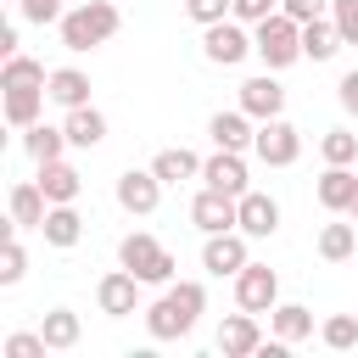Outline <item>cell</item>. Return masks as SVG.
I'll list each match as a JSON object with an SVG mask.
<instances>
[{
  "label": "cell",
  "instance_id": "2e32d148",
  "mask_svg": "<svg viewBox=\"0 0 358 358\" xmlns=\"http://www.w3.org/2000/svg\"><path fill=\"white\" fill-rule=\"evenodd\" d=\"M6 207H11V229H39L50 213V196L39 190V179H22V185H11Z\"/></svg>",
  "mask_w": 358,
  "mask_h": 358
},
{
  "label": "cell",
  "instance_id": "e575fe53",
  "mask_svg": "<svg viewBox=\"0 0 358 358\" xmlns=\"http://www.w3.org/2000/svg\"><path fill=\"white\" fill-rule=\"evenodd\" d=\"M274 11H280V0H235V6H229V17L246 22V28H257V22L274 17Z\"/></svg>",
  "mask_w": 358,
  "mask_h": 358
},
{
  "label": "cell",
  "instance_id": "9c48e42d",
  "mask_svg": "<svg viewBox=\"0 0 358 358\" xmlns=\"http://www.w3.org/2000/svg\"><path fill=\"white\" fill-rule=\"evenodd\" d=\"M280 302V274L268 268V263H246L241 274H235V308H246V313H268Z\"/></svg>",
  "mask_w": 358,
  "mask_h": 358
},
{
  "label": "cell",
  "instance_id": "83f0119b",
  "mask_svg": "<svg viewBox=\"0 0 358 358\" xmlns=\"http://www.w3.org/2000/svg\"><path fill=\"white\" fill-rule=\"evenodd\" d=\"M67 145H73V140H67V129H50V123H34V129H22V151H28L34 162H56Z\"/></svg>",
  "mask_w": 358,
  "mask_h": 358
},
{
  "label": "cell",
  "instance_id": "d6986e66",
  "mask_svg": "<svg viewBox=\"0 0 358 358\" xmlns=\"http://www.w3.org/2000/svg\"><path fill=\"white\" fill-rule=\"evenodd\" d=\"M45 95H50L62 112H73V106H90V73H84V67H50V84H45Z\"/></svg>",
  "mask_w": 358,
  "mask_h": 358
},
{
  "label": "cell",
  "instance_id": "8fae6325",
  "mask_svg": "<svg viewBox=\"0 0 358 358\" xmlns=\"http://www.w3.org/2000/svg\"><path fill=\"white\" fill-rule=\"evenodd\" d=\"M95 308H101L106 319H123V313H134V308H140V280H134V274L117 263L112 274H101V280H95Z\"/></svg>",
  "mask_w": 358,
  "mask_h": 358
},
{
  "label": "cell",
  "instance_id": "cb8c5ba5",
  "mask_svg": "<svg viewBox=\"0 0 358 358\" xmlns=\"http://www.w3.org/2000/svg\"><path fill=\"white\" fill-rule=\"evenodd\" d=\"M151 173H157L162 185L201 179V157H196V151H185V145H168V151H157V157H151Z\"/></svg>",
  "mask_w": 358,
  "mask_h": 358
},
{
  "label": "cell",
  "instance_id": "ac0fdd59",
  "mask_svg": "<svg viewBox=\"0 0 358 358\" xmlns=\"http://www.w3.org/2000/svg\"><path fill=\"white\" fill-rule=\"evenodd\" d=\"M45 84H17V90H6V101H0V112H6V123L11 129H34L39 123V112H45Z\"/></svg>",
  "mask_w": 358,
  "mask_h": 358
},
{
  "label": "cell",
  "instance_id": "ffe728a7",
  "mask_svg": "<svg viewBox=\"0 0 358 358\" xmlns=\"http://www.w3.org/2000/svg\"><path fill=\"white\" fill-rule=\"evenodd\" d=\"M39 190L50 196V207H62V201H78V190H84V173L73 168V162H39Z\"/></svg>",
  "mask_w": 358,
  "mask_h": 358
},
{
  "label": "cell",
  "instance_id": "5bb4252c",
  "mask_svg": "<svg viewBox=\"0 0 358 358\" xmlns=\"http://www.w3.org/2000/svg\"><path fill=\"white\" fill-rule=\"evenodd\" d=\"M207 134H213V145H224V151H252L257 117L241 112V106H229V112H213V117H207Z\"/></svg>",
  "mask_w": 358,
  "mask_h": 358
},
{
  "label": "cell",
  "instance_id": "ab89813d",
  "mask_svg": "<svg viewBox=\"0 0 358 358\" xmlns=\"http://www.w3.org/2000/svg\"><path fill=\"white\" fill-rule=\"evenodd\" d=\"M336 101H341V112H352V117H358V73H341V84H336Z\"/></svg>",
  "mask_w": 358,
  "mask_h": 358
},
{
  "label": "cell",
  "instance_id": "74e56055",
  "mask_svg": "<svg viewBox=\"0 0 358 358\" xmlns=\"http://www.w3.org/2000/svg\"><path fill=\"white\" fill-rule=\"evenodd\" d=\"M330 17H336V28H341V39L358 45V0H330Z\"/></svg>",
  "mask_w": 358,
  "mask_h": 358
},
{
  "label": "cell",
  "instance_id": "603a6c76",
  "mask_svg": "<svg viewBox=\"0 0 358 358\" xmlns=\"http://www.w3.org/2000/svg\"><path fill=\"white\" fill-rule=\"evenodd\" d=\"M62 129H67V140H73L78 151H95V145L106 140V112H95V106H73V112L62 117Z\"/></svg>",
  "mask_w": 358,
  "mask_h": 358
},
{
  "label": "cell",
  "instance_id": "f1b7e54d",
  "mask_svg": "<svg viewBox=\"0 0 358 358\" xmlns=\"http://www.w3.org/2000/svg\"><path fill=\"white\" fill-rule=\"evenodd\" d=\"M358 252V224H324L319 229V257L324 263H347Z\"/></svg>",
  "mask_w": 358,
  "mask_h": 358
},
{
  "label": "cell",
  "instance_id": "f546056e",
  "mask_svg": "<svg viewBox=\"0 0 358 358\" xmlns=\"http://www.w3.org/2000/svg\"><path fill=\"white\" fill-rule=\"evenodd\" d=\"M17 84H50V73H45V62H34V56H6V67H0V90H17Z\"/></svg>",
  "mask_w": 358,
  "mask_h": 358
},
{
  "label": "cell",
  "instance_id": "4316f807",
  "mask_svg": "<svg viewBox=\"0 0 358 358\" xmlns=\"http://www.w3.org/2000/svg\"><path fill=\"white\" fill-rule=\"evenodd\" d=\"M39 336L50 341V352H73V347H78V336H84V324H78V313H73V308H50V313L39 319Z\"/></svg>",
  "mask_w": 358,
  "mask_h": 358
},
{
  "label": "cell",
  "instance_id": "ba28073f",
  "mask_svg": "<svg viewBox=\"0 0 358 358\" xmlns=\"http://www.w3.org/2000/svg\"><path fill=\"white\" fill-rule=\"evenodd\" d=\"M252 235H241V229H218V235H207V246H201V268L213 274V280H235L246 263H252V246H246Z\"/></svg>",
  "mask_w": 358,
  "mask_h": 358
},
{
  "label": "cell",
  "instance_id": "4dcf8cb0",
  "mask_svg": "<svg viewBox=\"0 0 358 358\" xmlns=\"http://www.w3.org/2000/svg\"><path fill=\"white\" fill-rule=\"evenodd\" d=\"M319 157L352 168V162H358V134H352V129H324V134H319Z\"/></svg>",
  "mask_w": 358,
  "mask_h": 358
},
{
  "label": "cell",
  "instance_id": "30bf717a",
  "mask_svg": "<svg viewBox=\"0 0 358 358\" xmlns=\"http://www.w3.org/2000/svg\"><path fill=\"white\" fill-rule=\"evenodd\" d=\"M157 201H162V179H157L151 168H123V173H117V207H123V213L151 218Z\"/></svg>",
  "mask_w": 358,
  "mask_h": 358
},
{
  "label": "cell",
  "instance_id": "d590c367",
  "mask_svg": "<svg viewBox=\"0 0 358 358\" xmlns=\"http://www.w3.org/2000/svg\"><path fill=\"white\" fill-rule=\"evenodd\" d=\"M229 6H235V0H185V17L207 28V22H224V17H229Z\"/></svg>",
  "mask_w": 358,
  "mask_h": 358
},
{
  "label": "cell",
  "instance_id": "3957f363",
  "mask_svg": "<svg viewBox=\"0 0 358 358\" xmlns=\"http://www.w3.org/2000/svg\"><path fill=\"white\" fill-rule=\"evenodd\" d=\"M252 50H257V62H263L268 73H285L291 62H302V22L285 17V11L263 17V22L252 28Z\"/></svg>",
  "mask_w": 358,
  "mask_h": 358
},
{
  "label": "cell",
  "instance_id": "484cf974",
  "mask_svg": "<svg viewBox=\"0 0 358 358\" xmlns=\"http://www.w3.org/2000/svg\"><path fill=\"white\" fill-rule=\"evenodd\" d=\"M268 330H274L280 341H291V347H296V341H308V336H313V313H308L302 302H274V308H268Z\"/></svg>",
  "mask_w": 358,
  "mask_h": 358
},
{
  "label": "cell",
  "instance_id": "f35d334b",
  "mask_svg": "<svg viewBox=\"0 0 358 358\" xmlns=\"http://www.w3.org/2000/svg\"><path fill=\"white\" fill-rule=\"evenodd\" d=\"M280 11H285V17H296V22H313V17H324V11H330V0H280Z\"/></svg>",
  "mask_w": 358,
  "mask_h": 358
},
{
  "label": "cell",
  "instance_id": "5b68a950",
  "mask_svg": "<svg viewBox=\"0 0 358 358\" xmlns=\"http://www.w3.org/2000/svg\"><path fill=\"white\" fill-rule=\"evenodd\" d=\"M201 56H207L213 67H241V62H246V56H257V50H252L246 22L224 17V22H207V28H201Z\"/></svg>",
  "mask_w": 358,
  "mask_h": 358
},
{
  "label": "cell",
  "instance_id": "6da1fadb",
  "mask_svg": "<svg viewBox=\"0 0 358 358\" xmlns=\"http://www.w3.org/2000/svg\"><path fill=\"white\" fill-rule=\"evenodd\" d=\"M201 313H207V285L201 280H179L145 308V330H151V341H179V336L196 330Z\"/></svg>",
  "mask_w": 358,
  "mask_h": 358
},
{
  "label": "cell",
  "instance_id": "277c9868",
  "mask_svg": "<svg viewBox=\"0 0 358 358\" xmlns=\"http://www.w3.org/2000/svg\"><path fill=\"white\" fill-rule=\"evenodd\" d=\"M117 263L140 280V285H173V252L157 241V235H145V229H134V235H123L117 241Z\"/></svg>",
  "mask_w": 358,
  "mask_h": 358
},
{
  "label": "cell",
  "instance_id": "7a4b0ae2",
  "mask_svg": "<svg viewBox=\"0 0 358 358\" xmlns=\"http://www.w3.org/2000/svg\"><path fill=\"white\" fill-rule=\"evenodd\" d=\"M56 28H62V45H67V50H95V45H106V39L123 28V17H117L112 0H84V6H73Z\"/></svg>",
  "mask_w": 358,
  "mask_h": 358
},
{
  "label": "cell",
  "instance_id": "8d00e7d4",
  "mask_svg": "<svg viewBox=\"0 0 358 358\" xmlns=\"http://www.w3.org/2000/svg\"><path fill=\"white\" fill-rule=\"evenodd\" d=\"M28 274V252L17 246V241H6V257H0V285H17Z\"/></svg>",
  "mask_w": 358,
  "mask_h": 358
},
{
  "label": "cell",
  "instance_id": "52a82bcc",
  "mask_svg": "<svg viewBox=\"0 0 358 358\" xmlns=\"http://www.w3.org/2000/svg\"><path fill=\"white\" fill-rule=\"evenodd\" d=\"M190 224H196L201 235H218V229H241V196L201 185V190H196V201H190Z\"/></svg>",
  "mask_w": 358,
  "mask_h": 358
},
{
  "label": "cell",
  "instance_id": "60d3db41",
  "mask_svg": "<svg viewBox=\"0 0 358 358\" xmlns=\"http://www.w3.org/2000/svg\"><path fill=\"white\" fill-rule=\"evenodd\" d=\"M347 218H352V224H358V190H352V207H347Z\"/></svg>",
  "mask_w": 358,
  "mask_h": 358
},
{
  "label": "cell",
  "instance_id": "4fadbf2b",
  "mask_svg": "<svg viewBox=\"0 0 358 358\" xmlns=\"http://www.w3.org/2000/svg\"><path fill=\"white\" fill-rule=\"evenodd\" d=\"M241 112H252L257 123L263 117H285V90H280V78L274 73H257V78H246L241 84V101H235Z\"/></svg>",
  "mask_w": 358,
  "mask_h": 358
},
{
  "label": "cell",
  "instance_id": "e0dca14e",
  "mask_svg": "<svg viewBox=\"0 0 358 358\" xmlns=\"http://www.w3.org/2000/svg\"><path fill=\"white\" fill-rule=\"evenodd\" d=\"M274 229H280V201H274L268 190H246V196H241V235L268 241Z\"/></svg>",
  "mask_w": 358,
  "mask_h": 358
},
{
  "label": "cell",
  "instance_id": "1f68e13d",
  "mask_svg": "<svg viewBox=\"0 0 358 358\" xmlns=\"http://www.w3.org/2000/svg\"><path fill=\"white\" fill-rule=\"evenodd\" d=\"M319 341H324L330 352H347V347H358V313H330V319L319 324Z\"/></svg>",
  "mask_w": 358,
  "mask_h": 358
},
{
  "label": "cell",
  "instance_id": "7c38bea8",
  "mask_svg": "<svg viewBox=\"0 0 358 358\" xmlns=\"http://www.w3.org/2000/svg\"><path fill=\"white\" fill-rule=\"evenodd\" d=\"M201 185H213V190H229V196H246L252 190V179H246V151H213L207 162H201Z\"/></svg>",
  "mask_w": 358,
  "mask_h": 358
},
{
  "label": "cell",
  "instance_id": "9a60e30c",
  "mask_svg": "<svg viewBox=\"0 0 358 358\" xmlns=\"http://www.w3.org/2000/svg\"><path fill=\"white\" fill-rule=\"evenodd\" d=\"M257 347H263L257 313H246V308H241V313H229V319L218 324V352H224V358H252Z\"/></svg>",
  "mask_w": 358,
  "mask_h": 358
},
{
  "label": "cell",
  "instance_id": "836d02e7",
  "mask_svg": "<svg viewBox=\"0 0 358 358\" xmlns=\"http://www.w3.org/2000/svg\"><path fill=\"white\" fill-rule=\"evenodd\" d=\"M17 11H22V22H34V28H50V22L67 17L62 0H17Z\"/></svg>",
  "mask_w": 358,
  "mask_h": 358
},
{
  "label": "cell",
  "instance_id": "8992f818",
  "mask_svg": "<svg viewBox=\"0 0 358 358\" xmlns=\"http://www.w3.org/2000/svg\"><path fill=\"white\" fill-rule=\"evenodd\" d=\"M252 151H257V162H268V168H291V162L302 157V134H296V123H285V117H263Z\"/></svg>",
  "mask_w": 358,
  "mask_h": 358
},
{
  "label": "cell",
  "instance_id": "7402d4cb",
  "mask_svg": "<svg viewBox=\"0 0 358 358\" xmlns=\"http://www.w3.org/2000/svg\"><path fill=\"white\" fill-rule=\"evenodd\" d=\"M341 45H347V39H341V28H336L330 11L313 17V22H302V56H308V62H330Z\"/></svg>",
  "mask_w": 358,
  "mask_h": 358
},
{
  "label": "cell",
  "instance_id": "d4e9b609",
  "mask_svg": "<svg viewBox=\"0 0 358 358\" xmlns=\"http://www.w3.org/2000/svg\"><path fill=\"white\" fill-rule=\"evenodd\" d=\"M39 235H45L50 246H62V252H67V246H78V241H84V218H78V207H73V201L50 207V213H45V224H39Z\"/></svg>",
  "mask_w": 358,
  "mask_h": 358
},
{
  "label": "cell",
  "instance_id": "44dd1931",
  "mask_svg": "<svg viewBox=\"0 0 358 358\" xmlns=\"http://www.w3.org/2000/svg\"><path fill=\"white\" fill-rule=\"evenodd\" d=\"M352 190H358V173L341 168V162H324V173H319V207L324 213H347L352 207Z\"/></svg>",
  "mask_w": 358,
  "mask_h": 358
},
{
  "label": "cell",
  "instance_id": "d6a6232c",
  "mask_svg": "<svg viewBox=\"0 0 358 358\" xmlns=\"http://www.w3.org/2000/svg\"><path fill=\"white\" fill-rule=\"evenodd\" d=\"M0 352H6V358H45V352H50V341H45L39 330H34V336H28V330H17V336H6V341H0Z\"/></svg>",
  "mask_w": 358,
  "mask_h": 358
}]
</instances>
